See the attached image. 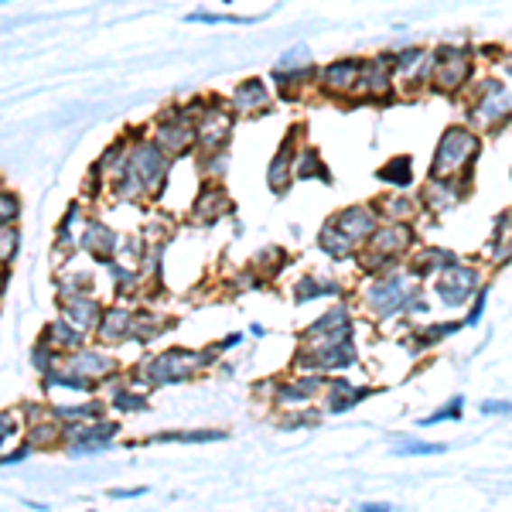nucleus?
<instances>
[{
    "instance_id": "obj_1",
    "label": "nucleus",
    "mask_w": 512,
    "mask_h": 512,
    "mask_svg": "<svg viewBox=\"0 0 512 512\" xmlns=\"http://www.w3.org/2000/svg\"><path fill=\"white\" fill-rule=\"evenodd\" d=\"M358 304L373 321H389V318H420L427 314L431 304L424 297L420 280L410 277V270L400 266L383 277H366L358 287Z\"/></svg>"
},
{
    "instance_id": "obj_2",
    "label": "nucleus",
    "mask_w": 512,
    "mask_h": 512,
    "mask_svg": "<svg viewBox=\"0 0 512 512\" xmlns=\"http://www.w3.org/2000/svg\"><path fill=\"white\" fill-rule=\"evenodd\" d=\"M216 362H219L216 345L202 349V352H195V349H168V352H157V356H144L126 376H130L134 386L151 393L157 386H174V383L195 379L202 369L216 366Z\"/></svg>"
},
{
    "instance_id": "obj_3",
    "label": "nucleus",
    "mask_w": 512,
    "mask_h": 512,
    "mask_svg": "<svg viewBox=\"0 0 512 512\" xmlns=\"http://www.w3.org/2000/svg\"><path fill=\"white\" fill-rule=\"evenodd\" d=\"M414 249H417L414 226H379L373 239L356 253V266L362 270V277H383L400 270Z\"/></svg>"
},
{
    "instance_id": "obj_4",
    "label": "nucleus",
    "mask_w": 512,
    "mask_h": 512,
    "mask_svg": "<svg viewBox=\"0 0 512 512\" xmlns=\"http://www.w3.org/2000/svg\"><path fill=\"white\" fill-rule=\"evenodd\" d=\"M481 154V137L468 124L448 126L437 140L434 161H431V178L444 182H471L475 164Z\"/></svg>"
},
{
    "instance_id": "obj_5",
    "label": "nucleus",
    "mask_w": 512,
    "mask_h": 512,
    "mask_svg": "<svg viewBox=\"0 0 512 512\" xmlns=\"http://www.w3.org/2000/svg\"><path fill=\"white\" fill-rule=\"evenodd\" d=\"M512 120V86L498 79H479L468 93V126L475 134H498Z\"/></svg>"
},
{
    "instance_id": "obj_6",
    "label": "nucleus",
    "mask_w": 512,
    "mask_h": 512,
    "mask_svg": "<svg viewBox=\"0 0 512 512\" xmlns=\"http://www.w3.org/2000/svg\"><path fill=\"white\" fill-rule=\"evenodd\" d=\"M468 82H475V55L465 45H437L431 89L434 93H465Z\"/></svg>"
},
{
    "instance_id": "obj_7",
    "label": "nucleus",
    "mask_w": 512,
    "mask_h": 512,
    "mask_svg": "<svg viewBox=\"0 0 512 512\" xmlns=\"http://www.w3.org/2000/svg\"><path fill=\"white\" fill-rule=\"evenodd\" d=\"M233 109L222 107L219 99H209V107L195 116V151L202 157L222 154L229 151V140H233Z\"/></svg>"
},
{
    "instance_id": "obj_8",
    "label": "nucleus",
    "mask_w": 512,
    "mask_h": 512,
    "mask_svg": "<svg viewBox=\"0 0 512 512\" xmlns=\"http://www.w3.org/2000/svg\"><path fill=\"white\" fill-rule=\"evenodd\" d=\"M270 82L277 86L284 99H297V93H301L304 86H314V89H318V65H314L308 48L297 45L291 48V51H284L280 62L274 65V72H270Z\"/></svg>"
},
{
    "instance_id": "obj_9",
    "label": "nucleus",
    "mask_w": 512,
    "mask_h": 512,
    "mask_svg": "<svg viewBox=\"0 0 512 512\" xmlns=\"http://www.w3.org/2000/svg\"><path fill=\"white\" fill-rule=\"evenodd\" d=\"M358 362V352L352 341L341 345H321V349H301L297 345L294 369L301 376H339L341 369H352Z\"/></svg>"
},
{
    "instance_id": "obj_10",
    "label": "nucleus",
    "mask_w": 512,
    "mask_h": 512,
    "mask_svg": "<svg viewBox=\"0 0 512 512\" xmlns=\"http://www.w3.org/2000/svg\"><path fill=\"white\" fill-rule=\"evenodd\" d=\"M151 140L168 157H182L195 151V120L185 109H164L151 124Z\"/></svg>"
},
{
    "instance_id": "obj_11",
    "label": "nucleus",
    "mask_w": 512,
    "mask_h": 512,
    "mask_svg": "<svg viewBox=\"0 0 512 512\" xmlns=\"http://www.w3.org/2000/svg\"><path fill=\"white\" fill-rule=\"evenodd\" d=\"M481 287H485V284H481V266L461 260L458 266L444 270V274L434 280L431 291H434V297L444 308H465L468 301H475V294H479Z\"/></svg>"
},
{
    "instance_id": "obj_12",
    "label": "nucleus",
    "mask_w": 512,
    "mask_h": 512,
    "mask_svg": "<svg viewBox=\"0 0 512 512\" xmlns=\"http://www.w3.org/2000/svg\"><path fill=\"white\" fill-rule=\"evenodd\" d=\"M126 164L134 168V174L140 178V185L147 191V199L157 195L164 182H168V171H171V157L157 147L154 140H134L130 151H126Z\"/></svg>"
},
{
    "instance_id": "obj_13",
    "label": "nucleus",
    "mask_w": 512,
    "mask_h": 512,
    "mask_svg": "<svg viewBox=\"0 0 512 512\" xmlns=\"http://www.w3.org/2000/svg\"><path fill=\"white\" fill-rule=\"evenodd\" d=\"M396 93V76H393V55H373L362 59L358 82L352 99L356 103H389Z\"/></svg>"
},
{
    "instance_id": "obj_14",
    "label": "nucleus",
    "mask_w": 512,
    "mask_h": 512,
    "mask_svg": "<svg viewBox=\"0 0 512 512\" xmlns=\"http://www.w3.org/2000/svg\"><path fill=\"white\" fill-rule=\"evenodd\" d=\"M120 434L116 420H93V424H62V451L72 458L82 454H99L113 444V437Z\"/></svg>"
},
{
    "instance_id": "obj_15",
    "label": "nucleus",
    "mask_w": 512,
    "mask_h": 512,
    "mask_svg": "<svg viewBox=\"0 0 512 512\" xmlns=\"http://www.w3.org/2000/svg\"><path fill=\"white\" fill-rule=\"evenodd\" d=\"M352 341V308L349 304H335L328 308L318 321H311L301 331V349H321V345H341Z\"/></svg>"
},
{
    "instance_id": "obj_16",
    "label": "nucleus",
    "mask_w": 512,
    "mask_h": 512,
    "mask_svg": "<svg viewBox=\"0 0 512 512\" xmlns=\"http://www.w3.org/2000/svg\"><path fill=\"white\" fill-rule=\"evenodd\" d=\"M431 69H434V51L420 45L400 48L393 55V76H396V86H404L406 93L431 89Z\"/></svg>"
},
{
    "instance_id": "obj_17",
    "label": "nucleus",
    "mask_w": 512,
    "mask_h": 512,
    "mask_svg": "<svg viewBox=\"0 0 512 512\" xmlns=\"http://www.w3.org/2000/svg\"><path fill=\"white\" fill-rule=\"evenodd\" d=\"M325 376H291V379H277L270 383V400L280 410H308L311 400H318L325 393Z\"/></svg>"
},
{
    "instance_id": "obj_18",
    "label": "nucleus",
    "mask_w": 512,
    "mask_h": 512,
    "mask_svg": "<svg viewBox=\"0 0 512 512\" xmlns=\"http://www.w3.org/2000/svg\"><path fill=\"white\" fill-rule=\"evenodd\" d=\"M69 373H76L79 379H86V383H107V379H113V376L124 373V366L116 362L113 356H107L103 349H79V352H72V356H62L59 358Z\"/></svg>"
},
{
    "instance_id": "obj_19",
    "label": "nucleus",
    "mask_w": 512,
    "mask_h": 512,
    "mask_svg": "<svg viewBox=\"0 0 512 512\" xmlns=\"http://www.w3.org/2000/svg\"><path fill=\"white\" fill-rule=\"evenodd\" d=\"M335 229H339L349 243L356 249H362L369 239H373V233L383 226L379 222V216H376V209L373 202H366V205H349V209H341V212H335V216L328 219Z\"/></svg>"
},
{
    "instance_id": "obj_20",
    "label": "nucleus",
    "mask_w": 512,
    "mask_h": 512,
    "mask_svg": "<svg viewBox=\"0 0 512 512\" xmlns=\"http://www.w3.org/2000/svg\"><path fill=\"white\" fill-rule=\"evenodd\" d=\"M468 191H471V182H444V178H427V185L420 188V212H427V216H444L451 209H458V205L468 199Z\"/></svg>"
},
{
    "instance_id": "obj_21",
    "label": "nucleus",
    "mask_w": 512,
    "mask_h": 512,
    "mask_svg": "<svg viewBox=\"0 0 512 512\" xmlns=\"http://www.w3.org/2000/svg\"><path fill=\"white\" fill-rule=\"evenodd\" d=\"M301 134H304L301 126H291L284 144L277 147V154L270 157V164H266V185H270L274 195H287V188L294 185V157L301 151V140H297Z\"/></svg>"
},
{
    "instance_id": "obj_22",
    "label": "nucleus",
    "mask_w": 512,
    "mask_h": 512,
    "mask_svg": "<svg viewBox=\"0 0 512 512\" xmlns=\"http://www.w3.org/2000/svg\"><path fill=\"white\" fill-rule=\"evenodd\" d=\"M358 69H362V59H335L318 69V93L331 96V99H349L356 93L358 82Z\"/></svg>"
},
{
    "instance_id": "obj_23",
    "label": "nucleus",
    "mask_w": 512,
    "mask_h": 512,
    "mask_svg": "<svg viewBox=\"0 0 512 512\" xmlns=\"http://www.w3.org/2000/svg\"><path fill=\"white\" fill-rule=\"evenodd\" d=\"M461 264V256L454 253V249H444V247H417L410 256H406V270H410V277L414 280H431V277H441L444 270Z\"/></svg>"
},
{
    "instance_id": "obj_24",
    "label": "nucleus",
    "mask_w": 512,
    "mask_h": 512,
    "mask_svg": "<svg viewBox=\"0 0 512 512\" xmlns=\"http://www.w3.org/2000/svg\"><path fill=\"white\" fill-rule=\"evenodd\" d=\"M188 216H191V222H199V226L219 222V219L233 216V199L226 195V188L219 185V182H205V185L199 188V195H195Z\"/></svg>"
},
{
    "instance_id": "obj_25",
    "label": "nucleus",
    "mask_w": 512,
    "mask_h": 512,
    "mask_svg": "<svg viewBox=\"0 0 512 512\" xmlns=\"http://www.w3.org/2000/svg\"><path fill=\"white\" fill-rule=\"evenodd\" d=\"M376 393V386H362V383H352L345 376H328L325 383V414H349L356 410L362 400H369Z\"/></svg>"
},
{
    "instance_id": "obj_26",
    "label": "nucleus",
    "mask_w": 512,
    "mask_h": 512,
    "mask_svg": "<svg viewBox=\"0 0 512 512\" xmlns=\"http://www.w3.org/2000/svg\"><path fill=\"white\" fill-rule=\"evenodd\" d=\"M59 318H65L69 325L82 331V335H93L99 318H103V304L93 294H72L59 297Z\"/></svg>"
},
{
    "instance_id": "obj_27",
    "label": "nucleus",
    "mask_w": 512,
    "mask_h": 512,
    "mask_svg": "<svg viewBox=\"0 0 512 512\" xmlns=\"http://www.w3.org/2000/svg\"><path fill=\"white\" fill-rule=\"evenodd\" d=\"M274 89L266 86V79H243L229 96V109L233 116H260L264 109H270Z\"/></svg>"
},
{
    "instance_id": "obj_28",
    "label": "nucleus",
    "mask_w": 512,
    "mask_h": 512,
    "mask_svg": "<svg viewBox=\"0 0 512 512\" xmlns=\"http://www.w3.org/2000/svg\"><path fill=\"white\" fill-rule=\"evenodd\" d=\"M79 249L93 253L99 264H109V260H116L120 236H116V229L107 226V222H99V219H86V229H82V236H79Z\"/></svg>"
},
{
    "instance_id": "obj_29",
    "label": "nucleus",
    "mask_w": 512,
    "mask_h": 512,
    "mask_svg": "<svg viewBox=\"0 0 512 512\" xmlns=\"http://www.w3.org/2000/svg\"><path fill=\"white\" fill-rule=\"evenodd\" d=\"M376 216L383 226H414L420 216V202L406 191H389V195H379L373 202Z\"/></svg>"
},
{
    "instance_id": "obj_30",
    "label": "nucleus",
    "mask_w": 512,
    "mask_h": 512,
    "mask_svg": "<svg viewBox=\"0 0 512 512\" xmlns=\"http://www.w3.org/2000/svg\"><path fill=\"white\" fill-rule=\"evenodd\" d=\"M130 321H134V308L130 304H109L103 308V318L96 325V341L103 345H120V341H130Z\"/></svg>"
},
{
    "instance_id": "obj_31",
    "label": "nucleus",
    "mask_w": 512,
    "mask_h": 512,
    "mask_svg": "<svg viewBox=\"0 0 512 512\" xmlns=\"http://www.w3.org/2000/svg\"><path fill=\"white\" fill-rule=\"evenodd\" d=\"M86 339H89V335L76 331L65 318H55V321H48L45 325V335H42L38 341H45L55 356H72V352H79V349H86Z\"/></svg>"
},
{
    "instance_id": "obj_32",
    "label": "nucleus",
    "mask_w": 512,
    "mask_h": 512,
    "mask_svg": "<svg viewBox=\"0 0 512 512\" xmlns=\"http://www.w3.org/2000/svg\"><path fill=\"white\" fill-rule=\"evenodd\" d=\"M341 294H345V287H341L339 280L318 277V274H304V277H297L294 287H291L294 304H311V301H318V297H341Z\"/></svg>"
},
{
    "instance_id": "obj_33",
    "label": "nucleus",
    "mask_w": 512,
    "mask_h": 512,
    "mask_svg": "<svg viewBox=\"0 0 512 512\" xmlns=\"http://www.w3.org/2000/svg\"><path fill=\"white\" fill-rule=\"evenodd\" d=\"M325 182V185H331V171H328L325 157L318 154V147H311V144H304L301 151H297L294 157V182Z\"/></svg>"
},
{
    "instance_id": "obj_34",
    "label": "nucleus",
    "mask_w": 512,
    "mask_h": 512,
    "mask_svg": "<svg viewBox=\"0 0 512 512\" xmlns=\"http://www.w3.org/2000/svg\"><path fill=\"white\" fill-rule=\"evenodd\" d=\"M376 178H379L383 185L393 188V191H406V188L414 185V157L410 154L389 157L386 164L376 171Z\"/></svg>"
},
{
    "instance_id": "obj_35",
    "label": "nucleus",
    "mask_w": 512,
    "mask_h": 512,
    "mask_svg": "<svg viewBox=\"0 0 512 512\" xmlns=\"http://www.w3.org/2000/svg\"><path fill=\"white\" fill-rule=\"evenodd\" d=\"M287 264H291V256L284 253L280 247H266V249H260L256 256H253V264H249V270L256 274V277L264 280H277L284 270H287Z\"/></svg>"
},
{
    "instance_id": "obj_36",
    "label": "nucleus",
    "mask_w": 512,
    "mask_h": 512,
    "mask_svg": "<svg viewBox=\"0 0 512 512\" xmlns=\"http://www.w3.org/2000/svg\"><path fill=\"white\" fill-rule=\"evenodd\" d=\"M318 249L325 253L328 260H356V253H358V249L352 247V243H349V239H345L331 222H325V226H321V233H318Z\"/></svg>"
},
{
    "instance_id": "obj_37",
    "label": "nucleus",
    "mask_w": 512,
    "mask_h": 512,
    "mask_svg": "<svg viewBox=\"0 0 512 512\" xmlns=\"http://www.w3.org/2000/svg\"><path fill=\"white\" fill-rule=\"evenodd\" d=\"M454 331H461V321H434V325L414 328L410 345H414V352H420V349H431V345H437L441 339H451Z\"/></svg>"
},
{
    "instance_id": "obj_38",
    "label": "nucleus",
    "mask_w": 512,
    "mask_h": 512,
    "mask_svg": "<svg viewBox=\"0 0 512 512\" xmlns=\"http://www.w3.org/2000/svg\"><path fill=\"white\" fill-rule=\"evenodd\" d=\"M24 441H28L34 451H38V448H55V444L62 448V424H59L55 417L42 420V424H32Z\"/></svg>"
},
{
    "instance_id": "obj_39",
    "label": "nucleus",
    "mask_w": 512,
    "mask_h": 512,
    "mask_svg": "<svg viewBox=\"0 0 512 512\" xmlns=\"http://www.w3.org/2000/svg\"><path fill=\"white\" fill-rule=\"evenodd\" d=\"M226 431H164V434H154L151 441L154 444H205V441H226Z\"/></svg>"
},
{
    "instance_id": "obj_40",
    "label": "nucleus",
    "mask_w": 512,
    "mask_h": 512,
    "mask_svg": "<svg viewBox=\"0 0 512 512\" xmlns=\"http://www.w3.org/2000/svg\"><path fill=\"white\" fill-rule=\"evenodd\" d=\"M103 266L113 274V291H116V297H126V294H134V291H137L140 274L134 270V266L120 264V260H109V264H103Z\"/></svg>"
},
{
    "instance_id": "obj_41",
    "label": "nucleus",
    "mask_w": 512,
    "mask_h": 512,
    "mask_svg": "<svg viewBox=\"0 0 512 512\" xmlns=\"http://www.w3.org/2000/svg\"><path fill=\"white\" fill-rule=\"evenodd\" d=\"M396 458H431V454H444V444H431V441H404L393 448Z\"/></svg>"
},
{
    "instance_id": "obj_42",
    "label": "nucleus",
    "mask_w": 512,
    "mask_h": 512,
    "mask_svg": "<svg viewBox=\"0 0 512 512\" xmlns=\"http://www.w3.org/2000/svg\"><path fill=\"white\" fill-rule=\"evenodd\" d=\"M461 410H465V396H454V400H448L437 414L420 420V427H437V424H448V420H461Z\"/></svg>"
},
{
    "instance_id": "obj_43",
    "label": "nucleus",
    "mask_w": 512,
    "mask_h": 512,
    "mask_svg": "<svg viewBox=\"0 0 512 512\" xmlns=\"http://www.w3.org/2000/svg\"><path fill=\"white\" fill-rule=\"evenodd\" d=\"M17 249H21L17 226H4V229H0V270H7V264L17 256Z\"/></svg>"
},
{
    "instance_id": "obj_44",
    "label": "nucleus",
    "mask_w": 512,
    "mask_h": 512,
    "mask_svg": "<svg viewBox=\"0 0 512 512\" xmlns=\"http://www.w3.org/2000/svg\"><path fill=\"white\" fill-rule=\"evenodd\" d=\"M188 21H199V24H256V21H260V14L239 17V14H212V11H195V14H188Z\"/></svg>"
},
{
    "instance_id": "obj_45",
    "label": "nucleus",
    "mask_w": 512,
    "mask_h": 512,
    "mask_svg": "<svg viewBox=\"0 0 512 512\" xmlns=\"http://www.w3.org/2000/svg\"><path fill=\"white\" fill-rule=\"evenodd\" d=\"M17 216H21V199L14 191L0 188V229L4 226H17Z\"/></svg>"
},
{
    "instance_id": "obj_46",
    "label": "nucleus",
    "mask_w": 512,
    "mask_h": 512,
    "mask_svg": "<svg viewBox=\"0 0 512 512\" xmlns=\"http://www.w3.org/2000/svg\"><path fill=\"white\" fill-rule=\"evenodd\" d=\"M59 358H62V356H55V352L48 349L45 341H34V349H32V366H34V369H38L42 376L51 373V369L59 366Z\"/></svg>"
},
{
    "instance_id": "obj_47",
    "label": "nucleus",
    "mask_w": 512,
    "mask_h": 512,
    "mask_svg": "<svg viewBox=\"0 0 512 512\" xmlns=\"http://www.w3.org/2000/svg\"><path fill=\"white\" fill-rule=\"evenodd\" d=\"M321 420V410H294V417L280 420V431H301V427H314Z\"/></svg>"
},
{
    "instance_id": "obj_48",
    "label": "nucleus",
    "mask_w": 512,
    "mask_h": 512,
    "mask_svg": "<svg viewBox=\"0 0 512 512\" xmlns=\"http://www.w3.org/2000/svg\"><path fill=\"white\" fill-rule=\"evenodd\" d=\"M226 164H229V151H222V154H212V157H202L205 182H219V178L226 174Z\"/></svg>"
},
{
    "instance_id": "obj_49",
    "label": "nucleus",
    "mask_w": 512,
    "mask_h": 512,
    "mask_svg": "<svg viewBox=\"0 0 512 512\" xmlns=\"http://www.w3.org/2000/svg\"><path fill=\"white\" fill-rule=\"evenodd\" d=\"M82 219H86V216H82V205L72 202L69 209H65L62 222H59V233H72V236H76V226H86Z\"/></svg>"
},
{
    "instance_id": "obj_50",
    "label": "nucleus",
    "mask_w": 512,
    "mask_h": 512,
    "mask_svg": "<svg viewBox=\"0 0 512 512\" xmlns=\"http://www.w3.org/2000/svg\"><path fill=\"white\" fill-rule=\"evenodd\" d=\"M489 260H492V266L512 264V236H509V239H502V243H492V249H489Z\"/></svg>"
},
{
    "instance_id": "obj_51",
    "label": "nucleus",
    "mask_w": 512,
    "mask_h": 512,
    "mask_svg": "<svg viewBox=\"0 0 512 512\" xmlns=\"http://www.w3.org/2000/svg\"><path fill=\"white\" fill-rule=\"evenodd\" d=\"M485 304H489V287H481L479 294H475V301H471V311H468L465 325H479L481 314H485Z\"/></svg>"
},
{
    "instance_id": "obj_52",
    "label": "nucleus",
    "mask_w": 512,
    "mask_h": 512,
    "mask_svg": "<svg viewBox=\"0 0 512 512\" xmlns=\"http://www.w3.org/2000/svg\"><path fill=\"white\" fill-rule=\"evenodd\" d=\"M229 287H233V291H253V287H264V280L256 277L253 270H243V274H236V277L229 280Z\"/></svg>"
},
{
    "instance_id": "obj_53",
    "label": "nucleus",
    "mask_w": 512,
    "mask_h": 512,
    "mask_svg": "<svg viewBox=\"0 0 512 512\" xmlns=\"http://www.w3.org/2000/svg\"><path fill=\"white\" fill-rule=\"evenodd\" d=\"M32 444H28V441H24V444H17L14 451H11V454H0V465H17V461H24V458H32Z\"/></svg>"
},
{
    "instance_id": "obj_54",
    "label": "nucleus",
    "mask_w": 512,
    "mask_h": 512,
    "mask_svg": "<svg viewBox=\"0 0 512 512\" xmlns=\"http://www.w3.org/2000/svg\"><path fill=\"white\" fill-rule=\"evenodd\" d=\"M481 414H489V417H502V414H512V404L509 400H481Z\"/></svg>"
},
{
    "instance_id": "obj_55",
    "label": "nucleus",
    "mask_w": 512,
    "mask_h": 512,
    "mask_svg": "<svg viewBox=\"0 0 512 512\" xmlns=\"http://www.w3.org/2000/svg\"><path fill=\"white\" fill-rule=\"evenodd\" d=\"M17 434V420L11 414H0V444H7Z\"/></svg>"
},
{
    "instance_id": "obj_56",
    "label": "nucleus",
    "mask_w": 512,
    "mask_h": 512,
    "mask_svg": "<svg viewBox=\"0 0 512 512\" xmlns=\"http://www.w3.org/2000/svg\"><path fill=\"white\" fill-rule=\"evenodd\" d=\"M109 498H137V496H147V489L137 485V489H109L107 492Z\"/></svg>"
},
{
    "instance_id": "obj_57",
    "label": "nucleus",
    "mask_w": 512,
    "mask_h": 512,
    "mask_svg": "<svg viewBox=\"0 0 512 512\" xmlns=\"http://www.w3.org/2000/svg\"><path fill=\"white\" fill-rule=\"evenodd\" d=\"M243 341V331H236V335H226L222 341H216V352H226V349H233V345H239Z\"/></svg>"
},
{
    "instance_id": "obj_58",
    "label": "nucleus",
    "mask_w": 512,
    "mask_h": 512,
    "mask_svg": "<svg viewBox=\"0 0 512 512\" xmlns=\"http://www.w3.org/2000/svg\"><path fill=\"white\" fill-rule=\"evenodd\" d=\"M362 512H393L389 502H362Z\"/></svg>"
},
{
    "instance_id": "obj_59",
    "label": "nucleus",
    "mask_w": 512,
    "mask_h": 512,
    "mask_svg": "<svg viewBox=\"0 0 512 512\" xmlns=\"http://www.w3.org/2000/svg\"><path fill=\"white\" fill-rule=\"evenodd\" d=\"M4 287H7V270H0V294H4Z\"/></svg>"
},
{
    "instance_id": "obj_60",
    "label": "nucleus",
    "mask_w": 512,
    "mask_h": 512,
    "mask_svg": "<svg viewBox=\"0 0 512 512\" xmlns=\"http://www.w3.org/2000/svg\"><path fill=\"white\" fill-rule=\"evenodd\" d=\"M506 76H509V82H512V55H506Z\"/></svg>"
},
{
    "instance_id": "obj_61",
    "label": "nucleus",
    "mask_w": 512,
    "mask_h": 512,
    "mask_svg": "<svg viewBox=\"0 0 512 512\" xmlns=\"http://www.w3.org/2000/svg\"><path fill=\"white\" fill-rule=\"evenodd\" d=\"M89 512H93V509H89Z\"/></svg>"
}]
</instances>
